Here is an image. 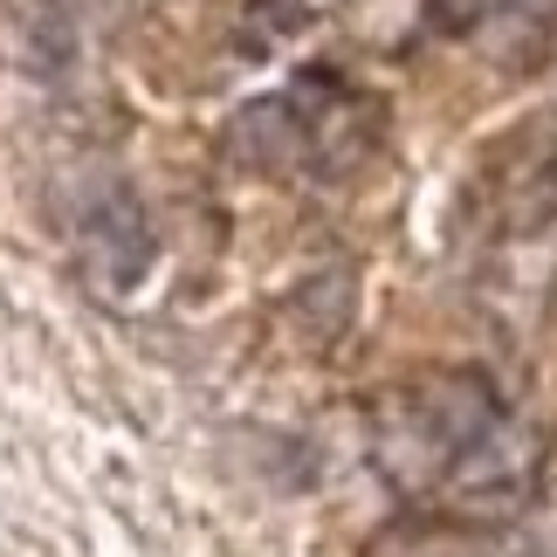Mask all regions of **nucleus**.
<instances>
[{
  "label": "nucleus",
  "instance_id": "obj_1",
  "mask_svg": "<svg viewBox=\"0 0 557 557\" xmlns=\"http://www.w3.org/2000/svg\"><path fill=\"white\" fill-rule=\"evenodd\" d=\"M83 269H90V283L103 296H124L145 269H152V227H145V213H138V200L124 186H111L90 213H83Z\"/></svg>",
  "mask_w": 557,
  "mask_h": 557
},
{
  "label": "nucleus",
  "instance_id": "obj_2",
  "mask_svg": "<svg viewBox=\"0 0 557 557\" xmlns=\"http://www.w3.org/2000/svg\"><path fill=\"white\" fill-rule=\"evenodd\" d=\"M530 468H537V441H530L523 426L496 420L475 447L455 455V488H468V496H517Z\"/></svg>",
  "mask_w": 557,
  "mask_h": 557
},
{
  "label": "nucleus",
  "instance_id": "obj_3",
  "mask_svg": "<svg viewBox=\"0 0 557 557\" xmlns=\"http://www.w3.org/2000/svg\"><path fill=\"white\" fill-rule=\"evenodd\" d=\"M420 413L434 420V434L461 455V447H475L488 426L503 420V406H496V385H488L482 372H447V379H434L420 393Z\"/></svg>",
  "mask_w": 557,
  "mask_h": 557
},
{
  "label": "nucleus",
  "instance_id": "obj_4",
  "mask_svg": "<svg viewBox=\"0 0 557 557\" xmlns=\"http://www.w3.org/2000/svg\"><path fill=\"white\" fill-rule=\"evenodd\" d=\"M234 145H242L255 165H296L304 145H310V132H304V117H296L289 103L262 97V103H248V111L234 117Z\"/></svg>",
  "mask_w": 557,
  "mask_h": 557
}]
</instances>
